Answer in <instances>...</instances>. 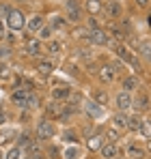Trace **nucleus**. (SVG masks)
<instances>
[{
  "mask_svg": "<svg viewBox=\"0 0 151 159\" xmlns=\"http://www.w3.org/2000/svg\"><path fill=\"white\" fill-rule=\"evenodd\" d=\"M114 103H117V107H119V112H127V110L132 107V97H129V93H127V90L119 93L117 99H114Z\"/></svg>",
  "mask_w": 151,
  "mask_h": 159,
  "instance_id": "nucleus-4",
  "label": "nucleus"
},
{
  "mask_svg": "<svg viewBox=\"0 0 151 159\" xmlns=\"http://www.w3.org/2000/svg\"><path fill=\"white\" fill-rule=\"evenodd\" d=\"M13 9L9 7V4H0V20H4V17H9V13H11Z\"/></svg>",
  "mask_w": 151,
  "mask_h": 159,
  "instance_id": "nucleus-31",
  "label": "nucleus"
},
{
  "mask_svg": "<svg viewBox=\"0 0 151 159\" xmlns=\"http://www.w3.org/2000/svg\"><path fill=\"white\" fill-rule=\"evenodd\" d=\"M2 120H4V112H0V123H2Z\"/></svg>",
  "mask_w": 151,
  "mask_h": 159,
  "instance_id": "nucleus-43",
  "label": "nucleus"
},
{
  "mask_svg": "<svg viewBox=\"0 0 151 159\" xmlns=\"http://www.w3.org/2000/svg\"><path fill=\"white\" fill-rule=\"evenodd\" d=\"M110 30H112V37H114L117 41H123V39L127 37V34H125V30H123V28H119V26H114V24L110 26Z\"/></svg>",
  "mask_w": 151,
  "mask_h": 159,
  "instance_id": "nucleus-15",
  "label": "nucleus"
},
{
  "mask_svg": "<svg viewBox=\"0 0 151 159\" xmlns=\"http://www.w3.org/2000/svg\"><path fill=\"white\" fill-rule=\"evenodd\" d=\"M54 133H56V129H54V125H52L50 120L41 118V120L37 123V135H39L41 140H50V138H54Z\"/></svg>",
  "mask_w": 151,
  "mask_h": 159,
  "instance_id": "nucleus-1",
  "label": "nucleus"
},
{
  "mask_svg": "<svg viewBox=\"0 0 151 159\" xmlns=\"http://www.w3.org/2000/svg\"><path fill=\"white\" fill-rule=\"evenodd\" d=\"M138 131H140V135H145V138H151V123L149 120H143L140 127H138Z\"/></svg>",
  "mask_w": 151,
  "mask_h": 159,
  "instance_id": "nucleus-18",
  "label": "nucleus"
},
{
  "mask_svg": "<svg viewBox=\"0 0 151 159\" xmlns=\"http://www.w3.org/2000/svg\"><path fill=\"white\" fill-rule=\"evenodd\" d=\"M20 155H22V148H11L7 153V159H20Z\"/></svg>",
  "mask_w": 151,
  "mask_h": 159,
  "instance_id": "nucleus-32",
  "label": "nucleus"
},
{
  "mask_svg": "<svg viewBox=\"0 0 151 159\" xmlns=\"http://www.w3.org/2000/svg\"><path fill=\"white\" fill-rule=\"evenodd\" d=\"M13 135H15V131L13 129H7V131L0 133V144H4V142H11L13 140Z\"/></svg>",
  "mask_w": 151,
  "mask_h": 159,
  "instance_id": "nucleus-22",
  "label": "nucleus"
},
{
  "mask_svg": "<svg viewBox=\"0 0 151 159\" xmlns=\"http://www.w3.org/2000/svg\"><path fill=\"white\" fill-rule=\"evenodd\" d=\"M106 138H108L110 142H114V140L119 138V131H117V127H110V129L106 131Z\"/></svg>",
  "mask_w": 151,
  "mask_h": 159,
  "instance_id": "nucleus-30",
  "label": "nucleus"
},
{
  "mask_svg": "<svg viewBox=\"0 0 151 159\" xmlns=\"http://www.w3.org/2000/svg\"><path fill=\"white\" fill-rule=\"evenodd\" d=\"M114 125H117V127H127V116L117 114V116H114Z\"/></svg>",
  "mask_w": 151,
  "mask_h": 159,
  "instance_id": "nucleus-27",
  "label": "nucleus"
},
{
  "mask_svg": "<svg viewBox=\"0 0 151 159\" xmlns=\"http://www.w3.org/2000/svg\"><path fill=\"white\" fill-rule=\"evenodd\" d=\"M127 155L132 159H143L145 157V151H140V148H136V146H127Z\"/></svg>",
  "mask_w": 151,
  "mask_h": 159,
  "instance_id": "nucleus-17",
  "label": "nucleus"
},
{
  "mask_svg": "<svg viewBox=\"0 0 151 159\" xmlns=\"http://www.w3.org/2000/svg\"><path fill=\"white\" fill-rule=\"evenodd\" d=\"M86 146H89L91 151H95V148H100V146H101L100 138H89V142H86Z\"/></svg>",
  "mask_w": 151,
  "mask_h": 159,
  "instance_id": "nucleus-29",
  "label": "nucleus"
},
{
  "mask_svg": "<svg viewBox=\"0 0 151 159\" xmlns=\"http://www.w3.org/2000/svg\"><path fill=\"white\" fill-rule=\"evenodd\" d=\"M67 95H69V88H67V86H63V88H54V93H52L54 99H65Z\"/></svg>",
  "mask_w": 151,
  "mask_h": 159,
  "instance_id": "nucleus-19",
  "label": "nucleus"
},
{
  "mask_svg": "<svg viewBox=\"0 0 151 159\" xmlns=\"http://www.w3.org/2000/svg\"><path fill=\"white\" fill-rule=\"evenodd\" d=\"M93 101L100 103V106H106V103L110 101V97H108V93H104V90H95V93H93Z\"/></svg>",
  "mask_w": 151,
  "mask_h": 159,
  "instance_id": "nucleus-11",
  "label": "nucleus"
},
{
  "mask_svg": "<svg viewBox=\"0 0 151 159\" xmlns=\"http://www.w3.org/2000/svg\"><path fill=\"white\" fill-rule=\"evenodd\" d=\"M86 112H89V116H93V118L104 116V107H101L100 103H95V101H89V103H86Z\"/></svg>",
  "mask_w": 151,
  "mask_h": 159,
  "instance_id": "nucleus-7",
  "label": "nucleus"
},
{
  "mask_svg": "<svg viewBox=\"0 0 151 159\" xmlns=\"http://www.w3.org/2000/svg\"><path fill=\"white\" fill-rule=\"evenodd\" d=\"M140 116H129L127 118V129H132V131H138V127H140Z\"/></svg>",
  "mask_w": 151,
  "mask_h": 159,
  "instance_id": "nucleus-14",
  "label": "nucleus"
},
{
  "mask_svg": "<svg viewBox=\"0 0 151 159\" xmlns=\"http://www.w3.org/2000/svg\"><path fill=\"white\" fill-rule=\"evenodd\" d=\"M41 26H43V17H41V15H32V17L28 20V28H30V30H39Z\"/></svg>",
  "mask_w": 151,
  "mask_h": 159,
  "instance_id": "nucleus-13",
  "label": "nucleus"
},
{
  "mask_svg": "<svg viewBox=\"0 0 151 159\" xmlns=\"http://www.w3.org/2000/svg\"><path fill=\"white\" fill-rule=\"evenodd\" d=\"M4 37V24H2V20H0V39Z\"/></svg>",
  "mask_w": 151,
  "mask_h": 159,
  "instance_id": "nucleus-41",
  "label": "nucleus"
},
{
  "mask_svg": "<svg viewBox=\"0 0 151 159\" xmlns=\"http://www.w3.org/2000/svg\"><path fill=\"white\" fill-rule=\"evenodd\" d=\"M80 157V148L78 146H71V148H67V153H65V159H78Z\"/></svg>",
  "mask_w": 151,
  "mask_h": 159,
  "instance_id": "nucleus-23",
  "label": "nucleus"
},
{
  "mask_svg": "<svg viewBox=\"0 0 151 159\" xmlns=\"http://www.w3.org/2000/svg\"><path fill=\"white\" fill-rule=\"evenodd\" d=\"M67 11H80L78 0H67Z\"/></svg>",
  "mask_w": 151,
  "mask_h": 159,
  "instance_id": "nucleus-36",
  "label": "nucleus"
},
{
  "mask_svg": "<svg viewBox=\"0 0 151 159\" xmlns=\"http://www.w3.org/2000/svg\"><path fill=\"white\" fill-rule=\"evenodd\" d=\"M26 159H41V153H39V151H37V153H30Z\"/></svg>",
  "mask_w": 151,
  "mask_h": 159,
  "instance_id": "nucleus-40",
  "label": "nucleus"
},
{
  "mask_svg": "<svg viewBox=\"0 0 151 159\" xmlns=\"http://www.w3.org/2000/svg\"><path fill=\"white\" fill-rule=\"evenodd\" d=\"M7 24H9V28H11V30H22V28H24V24H26L24 13L13 9V11L9 13V17H7Z\"/></svg>",
  "mask_w": 151,
  "mask_h": 159,
  "instance_id": "nucleus-2",
  "label": "nucleus"
},
{
  "mask_svg": "<svg viewBox=\"0 0 151 159\" xmlns=\"http://www.w3.org/2000/svg\"><path fill=\"white\" fill-rule=\"evenodd\" d=\"M26 54L28 56H41V43L37 39H26Z\"/></svg>",
  "mask_w": 151,
  "mask_h": 159,
  "instance_id": "nucleus-5",
  "label": "nucleus"
},
{
  "mask_svg": "<svg viewBox=\"0 0 151 159\" xmlns=\"http://www.w3.org/2000/svg\"><path fill=\"white\" fill-rule=\"evenodd\" d=\"M0 159H2V153H0Z\"/></svg>",
  "mask_w": 151,
  "mask_h": 159,
  "instance_id": "nucleus-45",
  "label": "nucleus"
},
{
  "mask_svg": "<svg viewBox=\"0 0 151 159\" xmlns=\"http://www.w3.org/2000/svg\"><path fill=\"white\" fill-rule=\"evenodd\" d=\"M52 26H54V28H63V26H65V20L58 17V15H54V17H52Z\"/></svg>",
  "mask_w": 151,
  "mask_h": 159,
  "instance_id": "nucleus-34",
  "label": "nucleus"
},
{
  "mask_svg": "<svg viewBox=\"0 0 151 159\" xmlns=\"http://www.w3.org/2000/svg\"><path fill=\"white\" fill-rule=\"evenodd\" d=\"M50 52H52V54L61 52V43H56V41H52V43H50Z\"/></svg>",
  "mask_w": 151,
  "mask_h": 159,
  "instance_id": "nucleus-37",
  "label": "nucleus"
},
{
  "mask_svg": "<svg viewBox=\"0 0 151 159\" xmlns=\"http://www.w3.org/2000/svg\"><path fill=\"white\" fill-rule=\"evenodd\" d=\"M108 34L101 30V28H93L91 32H89V41L91 43H95V45H108Z\"/></svg>",
  "mask_w": 151,
  "mask_h": 159,
  "instance_id": "nucleus-3",
  "label": "nucleus"
},
{
  "mask_svg": "<svg viewBox=\"0 0 151 159\" xmlns=\"http://www.w3.org/2000/svg\"><path fill=\"white\" fill-rule=\"evenodd\" d=\"M39 97L37 95H28V101H26V107H39Z\"/></svg>",
  "mask_w": 151,
  "mask_h": 159,
  "instance_id": "nucleus-26",
  "label": "nucleus"
},
{
  "mask_svg": "<svg viewBox=\"0 0 151 159\" xmlns=\"http://www.w3.org/2000/svg\"><path fill=\"white\" fill-rule=\"evenodd\" d=\"M9 75H11V69L7 65H0V80H7Z\"/></svg>",
  "mask_w": 151,
  "mask_h": 159,
  "instance_id": "nucleus-33",
  "label": "nucleus"
},
{
  "mask_svg": "<svg viewBox=\"0 0 151 159\" xmlns=\"http://www.w3.org/2000/svg\"><path fill=\"white\" fill-rule=\"evenodd\" d=\"M136 86H138V80H136V78H127L125 82H123V90H127V93L134 90Z\"/></svg>",
  "mask_w": 151,
  "mask_h": 159,
  "instance_id": "nucleus-20",
  "label": "nucleus"
},
{
  "mask_svg": "<svg viewBox=\"0 0 151 159\" xmlns=\"http://www.w3.org/2000/svg\"><path fill=\"white\" fill-rule=\"evenodd\" d=\"M30 142H32V140H30V135H26V133H24V135H20V148H26Z\"/></svg>",
  "mask_w": 151,
  "mask_h": 159,
  "instance_id": "nucleus-35",
  "label": "nucleus"
},
{
  "mask_svg": "<svg viewBox=\"0 0 151 159\" xmlns=\"http://www.w3.org/2000/svg\"><path fill=\"white\" fill-rule=\"evenodd\" d=\"M106 13H108V17H119V15H121V4L114 2V0L108 2V4H106Z\"/></svg>",
  "mask_w": 151,
  "mask_h": 159,
  "instance_id": "nucleus-9",
  "label": "nucleus"
},
{
  "mask_svg": "<svg viewBox=\"0 0 151 159\" xmlns=\"http://www.w3.org/2000/svg\"><path fill=\"white\" fill-rule=\"evenodd\" d=\"M39 37H41V39H50L52 37V28L50 26H41L39 28Z\"/></svg>",
  "mask_w": 151,
  "mask_h": 159,
  "instance_id": "nucleus-28",
  "label": "nucleus"
},
{
  "mask_svg": "<svg viewBox=\"0 0 151 159\" xmlns=\"http://www.w3.org/2000/svg\"><path fill=\"white\" fill-rule=\"evenodd\" d=\"M9 54H11V50H9V48H0V58L9 56Z\"/></svg>",
  "mask_w": 151,
  "mask_h": 159,
  "instance_id": "nucleus-39",
  "label": "nucleus"
},
{
  "mask_svg": "<svg viewBox=\"0 0 151 159\" xmlns=\"http://www.w3.org/2000/svg\"><path fill=\"white\" fill-rule=\"evenodd\" d=\"M100 80L104 82V84H108V82L114 80V71H112L110 65H106V67H101V69H100Z\"/></svg>",
  "mask_w": 151,
  "mask_h": 159,
  "instance_id": "nucleus-8",
  "label": "nucleus"
},
{
  "mask_svg": "<svg viewBox=\"0 0 151 159\" xmlns=\"http://www.w3.org/2000/svg\"><path fill=\"white\" fill-rule=\"evenodd\" d=\"M136 2H138L140 7H147V2H149V0H136Z\"/></svg>",
  "mask_w": 151,
  "mask_h": 159,
  "instance_id": "nucleus-42",
  "label": "nucleus"
},
{
  "mask_svg": "<svg viewBox=\"0 0 151 159\" xmlns=\"http://www.w3.org/2000/svg\"><path fill=\"white\" fill-rule=\"evenodd\" d=\"M140 54L145 56V60H151V43H143L140 45Z\"/></svg>",
  "mask_w": 151,
  "mask_h": 159,
  "instance_id": "nucleus-25",
  "label": "nucleus"
},
{
  "mask_svg": "<svg viewBox=\"0 0 151 159\" xmlns=\"http://www.w3.org/2000/svg\"><path fill=\"white\" fill-rule=\"evenodd\" d=\"M52 69H54V65H52L50 60H41V62H39V67H37V71H39L41 75H50Z\"/></svg>",
  "mask_w": 151,
  "mask_h": 159,
  "instance_id": "nucleus-12",
  "label": "nucleus"
},
{
  "mask_svg": "<svg viewBox=\"0 0 151 159\" xmlns=\"http://www.w3.org/2000/svg\"><path fill=\"white\" fill-rule=\"evenodd\" d=\"M48 112L50 114H63V106H58L56 101H52V103H48Z\"/></svg>",
  "mask_w": 151,
  "mask_h": 159,
  "instance_id": "nucleus-24",
  "label": "nucleus"
},
{
  "mask_svg": "<svg viewBox=\"0 0 151 159\" xmlns=\"http://www.w3.org/2000/svg\"><path fill=\"white\" fill-rule=\"evenodd\" d=\"M20 2H24V0H20Z\"/></svg>",
  "mask_w": 151,
  "mask_h": 159,
  "instance_id": "nucleus-46",
  "label": "nucleus"
},
{
  "mask_svg": "<svg viewBox=\"0 0 151 159\" xmlns=\"http://www.w3.org/2000/svg\"><path fill=\"white\" fill-rule=\"evenodd\" d=\"M132 106H136V110H147V106H149V99H147V95H140V97L136 99V103L132 101Z\"/></svg>",
  "mask_w": 151,
  "mask_h": 159,
  "instance_id": "nucleus-16",
  "label": "nucleus"
},
{
  "mask_svg": "<svg viewBox=\"0 0 151 159\" xmlns=\"http://www.w3.org/2000/svg\"><path fill=\"white\" fill-rule=\"evenodd\" d=\"M69 20L71 22H78L80 20V11H69Z\"/></svg>",
  "mask_w": 151,
  "mask_h": 159,
  "instance_id": "nucleus-38",
  "label": "nucleus"
},
{
  "mask_svg": "<svg viewBox=\"0 0 151 159\" xmlns=\"http://www.w3.org/2000/svg\"><path fill=\"white\" fill-rule=\"evenodd\" d=\"M149 151H151V138H149Z\"/></svg>",
  "mask_w": 151,
  "mask_h": 159,
  "instance_id": "nucleus-44",
  "label": "nucleus"
},
{
  "mask_svg": "<svg viewBox=\"0 0 151 159\" xmlns=\"http://www.w3.org/2000/svg\"><path fill=\"white\" fill-rule=\"evenodd\" d=\"M11 101H13L15 106H20V107H26V101H28V93H26V90H15V93L11 95Z\"/></svg>",
  "mask_w": 151,
  "mask_h": 159,
  "instance_id": "nucleus-6",
  "label": "nucleus"
},
{
  "mask_svg": "<svg viewBox=\"0 0 151 159\" xmlns=\"http://www.w3.org/2000/svg\"><path fill=\"white\" fill-rule=\"evenodd\" d=\"M86 9H89V13H97L101 9L100 0H86Z\"/></svg>",
  "mask_w": 151,
  "mask_h": 159,
  "instance_id": "nucleus-21",
  "label": "nucleus"
},
{
  "mask_svg": "<svg viewBox=\"0 0 151 159\" xmlns=\"http://www.w3.org/2000/svg\"><path fill=\"white\" fill-rule=\"evenodd\" d=\"M101 155L106 159H114L119 155V151H117V146L114 144H106V146H101Z\"/></svg>",
  "mask_w": 151,
  "mask_h": 159,
  "instance_id": "nucleus-10",
  "label": "nucleus"
}]
</instances>
